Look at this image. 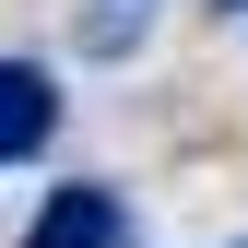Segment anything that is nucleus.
Masks as SVG:
<instances>
[{
  "instance_id": "1",
  "label": "nucleus",
  "mask_w": 248,
  "mask_h": 248,
  "mask_svg": "<svg viewBox=\"0 0 248 248\" xmlns=\"http://www.w3.org/2000/svg\"><path fill=\"white\" fill-rule=\"evenodd\" d=\"M24 248H130V201L107 177H59V189L24 213Z\"/></svg>"
},
{
  "instance_id": "2",
  "label": "nucleus",
  "mask_w": 248,
  "mask_h": 248,
  "mask_svg": "<svg viewBox=\"0 0 248 248\" xmlns=\"http://www.w3.org/2000/svg\"><path fill=\"white\" fill-rule=\"evenodd\" d=\"M47 142H59V71L0 59V166H36Z\"/></svg>"
},
{
  "instance_id": "3",
  "label": "nucleus",
  "mask_w": 248,
  "mask_h": 248,
  "mask_svg": "<svg viewBox=\"0 0 248 248\" xmlns=\"http://www.w3.org/2000/svg\"><path fill=\"white\" fill-rule=\"evenodd\" d=\"M130 36H142V0H130V12H95V24H83V47H95V59H118Z\"/></svg>"
},
{
  "instance_id": "4",
  "label": "nucleus",
  "mask_w": 248,
  "mask_h": 248,
  "mask_svg": "<svg viewBox=\"0 0 248 248\" xmlns=\"http://www.w3.org/2000/svg\"><path fill=\"white\" fill-rule=\"evenodd\" d=\"M225 12H248V0H225Z\"/></svg>"
}]
</instances>
